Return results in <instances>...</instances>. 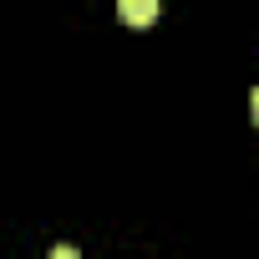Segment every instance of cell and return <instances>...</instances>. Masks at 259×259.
<instances>
[{
	"label": "cell",
	"instance_id": "3",
	"mask_svg": "<svg viewBox=\"0 0 259 259\" xmlns=\"http://www.w3.org/2000/svg\"><path fill=\"white\" fill-rule=\"evenodd\" d=\"M249 107H254V122H259V87L249 92Z\"/></svg>",
	"mask_w": 259,
	"mask_h": 259
},
{
	"label": "cell",
	"instance_id": "1",
	"mask_svg": "<svg viewBox=\"0 0 259 259\" xmlns=\"http://www.w3.org/2000/svg\"><path fill=\"white\" fill-rule=\"evenodd\" d=\"M122 21H133V26L158 21V0H122Z\"/></svg>",
	"mask_w": 259,
	"mask_h": 259
},
{
	"label": "cell",
	"instance_id": "2",
	"mask_svg": "<svg viewBox=\"0 0 259 259\" xmlns=\"http://www.w3.org/2000/svg\"><path fill=\"white\" fill-rule=\"evenodd\" d=\"M51 259H81V254H76L71 244H56V249H51Z\"/></svg>",
	"mask_w": 259,
	"mask_h": 259
}]
</instances>
